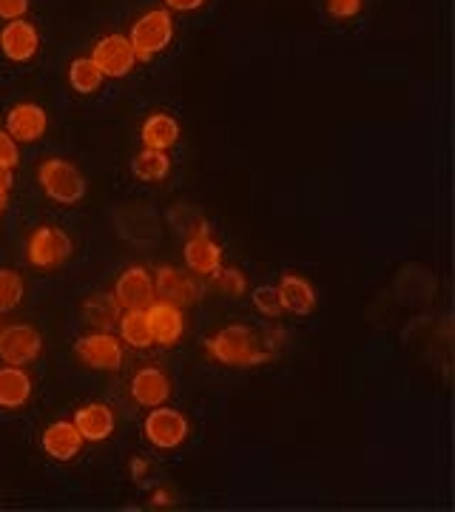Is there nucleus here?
<instances>
[{
  "label": "nucleus",
  "mask_w": 455,
  "mask_h": 512,
  "mask_svg": "<svg viewBox=\"0 0 455 512\" xmlns=\"http://www.w3.org/2000/svg\"><path fill=\"white\" fill-rule=\"evenodd\" d=\"M43 450L55 461H72L83 450V436L74 427V421H52L43 430Z\"/></svg>",
  "instance_id": "2eb2a0df"
},
{
  "label": "nucleus",
  "mask_w": 455,
  "mask_h": 512,
  "mask_svg": "<svg viewBox=\"0 0 455 512\" xmlns=\"http://www.w3.org/2000/svg\"><path fill=\"white\" fill-rule=\"evenodd\" d=\"M171 171V160L165 151H154V148H143L134 160H131V174L143 183H160Z\"/></svg>",
  "instance_id": "4be33fe9"
},
{
  "label": "nucleus",
  "mask_w": 455,
  "mask_h": 512,
  "mask_svg": "<svg viewBox=\"0 0 455 512\" xmlns=\"http://www.w3.org/2000/svg\"><path fill=\"white\" fill-rule=\"evenodd\" d=\"M165 9H174V12H194L205 6V0H163Z\"/></svg>",
  "instance_id": "7c9ffc66"
},
{
  "label": "nucleus",
  "mask_w": 455,
  "mask_h": 512,
  "mask_svg": "<svg viewBox=\"0 0 455 512\" xmlns=\"http://www.w3.org/2000/svg\"><path fill=\"white\" fill-rule=\"evenodd\" d=\"M154 293L163 299V302H171L177 308H188L200 299V285L194 282V276L182 274L180 268L174 265H163L154 271Z\"/></svg>",
  "instance_id": "9b49d317"
},
{
  "label": "nucleus",
  "mask_w": 455,
  "mask_h": 512,
  "mask_svg": "<svg viewBox=\"0 0 455 512\" xmlns=\"http://www.w3.org/2000/svg\"><path fill=\"white\" fill-rule=\"evenodd\" d=\"M276 296H279L282 311L296 313V316H308L316 308V293H313V288H310V282L305 276H282L279 285H276Z\"/></svg>",
  "instance_id": "a211bd4d"
},
{
  "label": "nucleus",
  "mask_w": 455,
  "mask_h": 512,
  "mask_svg": "<svg viewBox=\"0 0 455 512\" xmlns=\"http://www.w3.org/2000/svg\"><path fill=\"white\" fill-rule=\"evenodd\" d=\"M18 160H20V151H18V143H15V137H12L6 128H0V165L15 168Z\"/></svg>",
  "instance_id": "c85d7f7f"
},
{
  "label": "nucleus",
  "mask_w": 455,
  "mask_h": 512,
  "mask_svg": "<svg viewBox=\"0 0 455 512\" xmlns=\"http://www.w3.org/2000/svg\"><path fill=\"white\" fill-rule=\"evenodd\" d=\"M143 433L151 447L157 450H177L182 441L188 439V419L182 416L180 410L171 407H154L146 416Z\"/></svg>",
  "instance_id": "39448f33"
},
{
  "label": "nucleus",
  "mask_w": 455,
  "mask_h": 512,
  "mask_svg": "<svg viewBox=\"0 0 455 512\" xmlns=\"http://www.w3.org/2000/svg\"><path fill=\"white\" fill-rule=\"evenodd\" d=\"M23 276L12 268H0V313H9L23 302Z\"/></svg>",
  "instance_id": "393cba45"
},
{
  "label": "nucleus",
  "mask_w": 455,
  "mask_h": 512,
  "mask_svg": "<svg viewBox=\"0 0 455 512\" xmlns=\"http://www.w3.org/2000/svg\"><path fill=\"white\" fill-rule=\"evenodd\" d=\"M325 6H328L330 18L336 20L356 18L362 12V0H325Z\"/></svg>",
  "instance_id": "cd10ccee"
},
{
  "label": "nucleus",
  "mask_w": 455,
  "mask_h": 512,
  "mask_svg": "<svg viewBox=\"0 0 455 512\" xmlns=\"http://www.w3.org/2000/svg\"><path fill=\"white\" fill-rule=\"evenodd\" d=\"M9 188H12V168L0 165V191H9Z\"/></svg>",
  "instance_id": "2f4dec72"
},
{
  "label": "nucleus",
  "mask_w": 455,
  "mask_h": 512,
  "mask_svg": "<svg viewBox=\"0 0 455 512\" xmlns=\"http://www.w3.org/2000/svg\"><path fill=\"white\" fill-rule=\"evenodd\" d=\"M83 313H86V322H91L94 328L109 330L120 322L123 308H120V302L114 296H109V293H94V296H89L83 302Z\"/></svg>",
  "instance_id": "412c9836"
},
{
  "label": "nucleus",
  "mask_w": 455,
  "mask_h": 512,
  "mask_svg": "<svg viewBox=\"0 0 455 512\" xmlns=\"http://www.w3.org/2000/svg\"><path fill=\"white\" fill-rule=\"evenodd\" d=\"M74 353L83 365L94 367V370H120L123 367V345L111 336L109 330L83 336L74 345Z\"/></svg>",
  "instance_id": "6e6552de"
},
{
  "label": "nucleus",
  "mask_w": 455,
  "mask_h": 512,
  "mask_svg": "<svg viewBox=\"0 0 455 512\" xmlns=\"http://www.w3.org/2000/svg\"><path fill=\"white\" fill-rule=\"evenodd\" d=\"M148 330H151V342L160 348H174L185 333V319H182V308L154 299L146 308Z\"/></svg>",
  "instance_id": "1a4fd4ad"
},
{
  "label": "nucleus",
  "mask_w": 455,
  "mask_h": 512,
  "mask_svg": "<svg viewBox=\"0 0 455 512\" xmlns=\"http://www.w3.org/2000/svg\"><path fill=\"white\" fill-rule=\"evenodd\" d=\"M214 285H217L219 291L228 293V296H242L245 288H248L239 268H219L217 274H214Z\"/></svg>",
  "instance_id": "bb28decb"
},
{
  "label": "nucleus",
  "mask_w": 455,
  "mask_h": 512,
  "mask_svg": "<svg viewBox=\"0 0 455 512\" xmlns=\"http://www.w3.org/2000/svg\"><path fill=\"white\" fill-rule=\"evenodd\" d=\"M69 83L77 94H94L103 83V72L91 57H74L69 66Z\"/></svg>",
  "instance_id": "b1692460"
},
{
  "label": "nucleus",
  "mask_w": 455,
  "mask_h": 512,
  "mask_svg": "<svg viewBox=\"0 0 455 512\" xmlns=\"http://www.w3.org/2000/svg\"><path fill=\"white\" fill-rule=\"evenodd\" d=\"M40 49V35L26 18L9 20L0 29V52L12 63H29Z\"/></svg>",
  "instance_id": "f8f14e48"
},
{
  "label": "nucleus",
  "mask_w": 455,
  "mask_h": 512,
  "mask_svg": "<svg viewBox=\"0 0 455 512\" xmlns=\"http://www.w3.org/2000/svg\"><path fill=\"white\" fill-rule=\"evenodd\" d=\"M251 302H254V308L262 316H268V319H279L282 316V305H279V296H276V288L271 285H259L251 293Z\"/></svg>",
  "instance_id": "a878e982"
},
{
  "label": "nucleus",
  "mask_w": 455,
  "mask_h": 512,
  "mask_svg": "<svg viewBox=\"0 0 455 512\" xmlns=\"http://www.w3.org/2000/svg\"><path fill=\"white\" fill-rule=\"evenodd\" d=\"M185 265L197 276H214L222 268V248L211 239L208 225H200L191 237L185 239Z\"/></svg>",
  "instance_id": "ddd939ff"
},
{
  "label": "nucleus",
  "mask_w": 455,
  "mask_h": 512,
  "mask_svg": "<svg viewBox=\"0 0 455 512\" xmlns=\"http://www.w3.org/2000/svg\"><path fill=\"white\" fill-rule=\"evenodd\" d=\"M6 202H9V191H0V214L6 211Z\"/></svg>",
  "instance_id": "72a5a7b5"
},
{
  "label": "nucleus",
  "mask_w": 455,
  "mask_h": 512,
  "mask_svg": "<svg viewBox=\"0 0 455 512\" xmlns=\"http://www.w3.org/2000/svg\"><path fill=\"white\" fill-rule=\"evenodd\" d=\"M72 251V237L57 225H40L35 234L29 237V245H26L29 262L35 268H60L63 262H69Z\"/></svg>",
  "instance_id": "20e7f679"
},
{
  "label": "nucleus",
  "mask_w": 455,
  "mask_h": 512,
  "mask_svg": "<svg viewBox=\"0 0 455 512\" xmlns=\"http://www.w3.org/2000/svg\"><path fill=\"white\" fill-rule=\"evenodd\" d=\"M74 427L80 430L83 441H106L114 433V410L109 404H83L74 413Z\"/></svg>",
  "instance_id": "f3484780"
},
{
  "label": "nucleus",
  "mask_w": 455,
  "mask_h": 512,
  "mask_svg": "<svg viewBox=\"0 0 455 512\" xmlns=\"http://www.w3.org/2000/svg\"><path fill=\"white\" fill-rule=\"evenodd\" d=\"M29 12V0H0V20H18L26 18Z\"/></svg>",
  "instance_id": "c756f323"
},
{
  "label": "nucleus",
  "mask_w": 455,
  "mask_h": 512,
  "mask_svg": "<svg viewBox=\"0 0 455 512\" xmlns=\"http://www.w3.org/2000/svg\"><path fill=\"white\" fill-rule=\"evenodd\" d=\"M117 325H120L123 342L131 345L134 350H146L154 345V342H151V330H148L146 311H123Z\"/></svg>",
  "instance_id": "5701e85b"
},
{
  "label": "nucleus",
  "mask_w": 455,
  "mask_h": 512,
  "mask_svg": "<svg viewBox=\"0 0 455 512\" xmlns=\"http://www.w3.org/2000/svg\"><path fill=\"white\" fill-rule=\"evenodd\" d=\"M32 396V379L23 367L6 365L0 367V407L6 410H18L29 402Z\"/></svg>",
  "instance_id": "6ab92c4d"
},
{
  "label": "nucleus",
  "mask_w": 455,
  "mask_h": 512,
  "mask_svg": "<svg viewBox=\"0 0 455 512\" xmlns=\"http://www.w3.org/2000/svg\"><path fill=\"white\" fill-rule=\"evenodd\" d=\"M37 180H40V188L46 191V197L60 205H74L86 194V180H83L80 168L69 160H60V157H49L46 163H40Z\"/></svg>",
  "instance_id": "7ed1b4c3"
},
{
  "label": "nucleus",
  "mask_w": 455,
  "mask_h": 512,
  "mask_svg": "<svg viewBox=\"0 0 455 512\" xmlns=\"http://www.w3.org/2000/svg\"><path fill=\"white\" fill-rule=\"evenodd\" d=\"M140 140H143V146L146 148L168 151V148L180 140V123H177L171 114H165V111H154L146 123H143Z\"/></svg>",
  "instance_id": "aec40b11"
},
{
  "label": "nucleus",
  "mask_w": 455,
  "mask_h": 512,
  "mask_svg": "<svg viewBox=\"0 0 455 512\" xmlns=\"http://www.w3.org/2000/svg\"><path fill=\"white\" fill-rule=\"evenodd\" d=\"M43 348V339L32 325H9L0 330V359L6 365H32Z\"/></svg>",
  "instance_id": "0eeeda50"
},
{
  "label": "nucleus",
  "mask_w": 455,
  "mask_h": 512,
  "mask_svg": "<svg viewBox=\"0 0 455 512\" xmlns=\"http://www.w3.org/2000/svg\"><path fill=\"white\" fill-rule=\"evenodd\" d=\"M91 60L97 63V69L103 72V77H126L134 72L137 66V55L128 35H106L100 37L91 49Z\"/></svg>",
  "instance_id": "423d86ee"
},
{
  "label": "nucleus",
  "mask_w": 455,
  "mask_h": 512,
  "mask_svg": "<svg viewBox=\"0 0 455 512\" xmlns=\"http://www.w3.org/2000/svg\"><path fill=\"white\" fill-rule=\"evenodd\" d=\"M171 396V382L165 376L163 370L157 367H143L134 373L131 379V399L143 407H160V404L168 402Z\"/></svg>",
  "instance_id": "dca6fc26"
},
{
  "label": "nucleus",
  "mask_w": 455,
  "mask_h": 512,
  "mask_svg": "<svg viewBox=\"0 0 455 512\" xmlns=\"http://www.w3.org/2000/svg\"><path fill=\"white\" fill-rule=\"evenodd\" d=\"M49 128L46 109L37 103H18L6 114V131L15 137V143H37Z\"/></svg>",
  "instance_id": "4468645a"
},
{
  "label": "nucleus",
  "mask_w": 455,
  "mask_h": 512,
  "mask_svg": "<svg viewBox=\"0 0 455 512\" xmlns=\"http://www.w3.org/2000/svg\"><path fill=\"white\" fill-rule=\"evenodd\" d=\"M131 473L140 478L146 473V461H131Z\"/></svg>",
  "instance_id": "473e14b6"
},
{
  "label": "nucleus",
  "mask_w": 455,
  "mask_h": 512,
  "mask_svg": "<svg viewBox=\"0 0 455 512\" xmlns=\"http://www.w3.org/2000/svg\"><path fill=\"white\" fill-rule=\"evenodd\" d=\"M205 348L219 365L228 367H259L271 359V350L265 348L262 336L245 325H228V328L217 330L205 342Z\"/></svg>",
  "instance_id": "f257e3e1"
},
{
  "label": "nucleus",
  "mask_w": 455,
  "mask_h": 512,
  "mask_svg": "<svg viewBox=\"0 0 455 512\" xmlns=\"http://www.w3.org/2000/svg\"><path fill=\"white\" fill-rule=\"evenodd\" d=\"M114 299L120 302L123 311H146L148 305L157 299L154 293V276L148 274L146 268H128L120 274L117 285H114Z\"/></svg>",
  "instance_id": "9d476101"
},
{
  "label": "nucleus",
  "mask_w": 455,
  "mask_h": 512,
  "mask_svg": "<svg viewBox=\"0 0 455 512\" xmlns=\"http://www.w3.org/2000/svg\"><path fill=\"white\" fill-rule=\"evenodd\" d=\"M128 40L134 46L137 60H151L154 55L165 52L174 40V20L168 9H151L143 18H137L131 23Z\"/></svg>",
  "instance_id": "f03ea898"
}]
</instances>
